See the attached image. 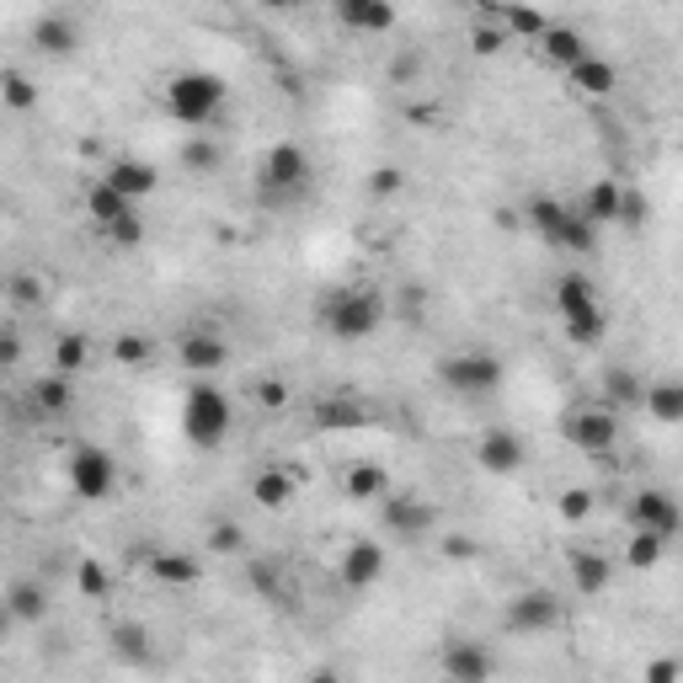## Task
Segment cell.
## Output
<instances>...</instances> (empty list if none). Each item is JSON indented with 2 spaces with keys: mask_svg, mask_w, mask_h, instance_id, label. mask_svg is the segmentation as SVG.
I'll return each instance as SVG.
<instances>
[{
  "mask_svg": "<svg viewBox=\"0 0 683 683\" xmlns=\"http://www.w3.org/2000/svg\"><path fill=\"white\" fill-rule=\"evenodd\" d=\"M523 459H529V448H523V438L513 433V428H492V433H481V443H476V465H481L486 476H518Z\"/></svg>",
  "mask_w": 683,
  "mask_h": 683,
  "instance_id": "9c48e42d",
  "label": "cell"
},
{
  "mask_svg": "<svg viewBox=\"0 0 683 683\" xmlns=\"http://www.w3.org/2000/svg\"><path fill=\"white\" fill-rule=\"evenodd\" d=\"M593 507H598V497H593L587 486H571V492H560V497H556V513L566 518V523H587V518H593Z\"/></svg>",
  "mask_w": 683,
  "mask_h": 683,
  "instance_id": "ab89813d",
  "label": "cell"
},
{
  "mask_svg": "<svg viewBox=\"0 0 683 683\" xmlns=\"http://www.w3.org/2000/svg\"><path fill=\"white\" fill-rule=\"evenodd\" d=\"M556 624H560V604L556 593H545V587H529V593H518L507 604V630L513 635H545Z\"/></svg>",
  "mask_w": 683,
  "mask_h": 683,
  "instance_id": "52a82bcc",
  "label": "cell"
},
{
  "mask_svg": "<svg viewBox=\"0 0 683 683\" xmlns=\"http://www.w3.org/2000/svg\"><path fill=\"white\" fill-rule=\"evenodd\" d=\"M331 5H337V22H342V27H347V33H353V27H358V16H364V5H369V0H331Z\"/></svg>",
  "mask_w": 683,
  "mask_h": 683,
  "instance_id": "db71d44e",
  "label": "cell"
},
{
  "mask_svg": "<svg viewBox=\"0 0 683 683\" xmlns=\"http://www.w3.org/2000/svg\"><path fill=\"white\" fill-rule=\"evenodd\" d=\"M604 337H609V315L598 311V305L566 315V342H571V347H598Z\"/></svg>",
  "mask_w": 683,
  "mask_h": 683,
  "instance_id": "83f0119b",
  "label": "cell"
},
{
  "mask_svg": "<svg viewBox=\"0 0 683 683\" xmlns=\"http://www.w3.org/2000/svg\"><path fill=\"white\" fill-rule=\"evenodd\" d=\"M150 353H155V342H150L144 331H124V337L113 342V358H118L124 369H139V364H150Z\"/></svg>",
  "mask_w": 683,
  "mask_h": 683,
  "instance_id": "74e56055",
  "label": "cell"
},
{
  "mask_svg": "<svg viewBox=\"0 0 683 683\" xmlns=\"http://www.w3.org/2000/svg\"><path fill=\"white\" fill-rule=\"evenodd\" d=\"M102 230H107V241H113L118 251H134L139 241H144V219H139L134 208H124V214H118L113 225H102Z\"/></svg>",
  "mask_w": 683,
  "mask_h": 683,
  "instance_id": "f35d334b",
  "label": "cell"
},
{
  "mask_svg": "<svg viewBox=\"0 0 683 683\" xmlns=\"http://www.w3.org/2000/svg\"><path fill=\"white\" fill-rule=\"evenodd\" d=\"M251 587H262V593H278V577H273V566H251Z\"/></svg>",
  "mask_w": 683,
  "mask_h": 683,
  "instance_id": "9f6ffc18",
  "label": "cell"
},
{
  "mask_svg": "<svg viewBox=\"0 0 683 683\" xmlns=\"http://www.w3.org/2000/svg\"><path fill=\"white\" fill-rule=\"evenodd\" d=\"M256 5H267V11H289L294 0H256Z\"/></svg>",
  "mask_w": 683,
  "mask_h": 683,
  "instance_id": "680465c9",
  "label": "cell"
},
{
  "mask_svg": "<svg viewBox=\"0 0 683 683\" xmlns=\"http://www.w3.org/2000/svg\"><path fill=\"white\" fill-rule=\"evenodd\" d=\"M560 219H566V203H560V198H534V203H529V225H534L545 241H556Z\"/></svg>",
  "mask_w": 683,
  "mask_h": 683,
  "instance_id": "8d00e7d4",
  "label": "cell"
},
{
  "mask_svg": "<svg viewBox=\"0 0 683 683\" xmlns=\"http://www.w3.org/2000/svg\"><path fill=\"white\" fill-rule=\"evenodd\" d=\"M0 208H5V198H0Z\"/></svg>",
  "mask_w": 683,
  "mask_h": 683,
  "instance_id": "94428289",
  "label": "cell"
},
{
  "mask_svg": "<svg viewBox=\"0 0 683 683\" xmlns=\"http://www.w3.org/2000/svg\"><path fill=\"white\" fill-rule=\"evenodd\" d=\"M556 315L566 320V315L587 311V305H598V289H593V278L587 273H566V278H556Z\"/></svg>",
  "mask_w": 683,
  "mask_h": 683,
  "instance_id": "603a6c76",
  "label": "cell"
},
{
  "mask_svg": "<svg viewBox=\"0 0 683 683\" xmlns=\"http://www.w3.org/2000/svg\"><path fill=\"white\" fill-rule=\"evenodd\" d=\"M177 358H182L187 374H219L230 364V347H225L214 331H187L182 347H177Z\"/></svg>",
  "mask_w": 683,
  "mask_h": 683,
  "instance_id": "9a60e30c",
  "label": "cell"
},
{
  "mask_svg": "<svg viewBox=\"0 0 683 683\" xmlns=\"http://www.w3.org/2000/svg\"><path fill=\"white\" fill-rule=\"evenodd\" d=\"M630 523L635 529H652V534H662V540H673L683 529V513H679V502L668 497V492H641V497H630Z\"/></svg>",
  "mask_w": 683,
  "mask_h": 683,
  "instance_id": "30bf717a",
  "label": "cell"
},
{
  "mask_svg": "<svg viewBox=\"0 0 683 683\" xmlns=\"http://www.w3.org/2000/svg\"><path fill=\"white\" fill-rule=\"evenodd\" d=\"M182 166L187 172H219V144L208 134H192L182 144Z\"/></svg>",
  "mask_w": 683,
  "mask_h": 683,
  "instance_id": "e575fe53",
  "label": "cell"
},
{
  "mask_svg": "<svg viewBox=\"0 0 683 683\" xmlns=\"http://www.w3.org/2000/svg\"><path fill=\"white\" fill-rule=\"evenodd\" d=\"M384 545L379 540H353L347 551H342V587H353V593H364V587H374L379 577H384Z\"/></svg>",
  "mask_w": 683,
  "mask_h": 683,
  "instance_id": "8fae6325",
  "label": "cell"
},
{
  "mask_svg": "<svg viewBox=\"0 0 683 683\" xmlns=\"http://www.w3.org/2000/svg\"><path fill=\"white\" fill-rule=\"evenodd\" d=\"M604 384H609V401H615V406H641V390H646V384H641L630 369H609Z\"/></svg>",
  "mask_w": 683,
  "mask_h": 683,
  "instance_id": "f6af8a7d",
  "label": "cell"
},
{
  "mask_svg": "<svg viewBox=\"0 0 683 683\" xmlns=\"http://www.w3.org/2000/svg\"><path fill=\"white\" fill-rule=\"evenodd\" d=\"M417 69H422V54H401V60H395V80L406 86V80H412Z\"/></svg>",
  "mask_w": 683,
  "mask_h": 683,
  "instance_id": "6f0895ef",
  "label": "cell"
},
{
  "mask_svg": "<svg viewBox=\"0 0 683 683\" xmlns=\"http://www.w3.org/2000/svg\"><path fill=\"white\" fill-rule=\"evenodd\" d=\"M294 492H300V476H294L289 465H262V470L251 476V502H256V507H267V513L289 507Z\"/></svg>",
  "mask_w": 683,
  "mask_h": 683,
  "instance_id": "7c38bea8",
  "label": "cell"
},
{
  "mask_svg": "<svg viewBox=\"0 0 683 683\" xmlns=\"http://www.w3.org/2000/svg\"><path fill=\"white\" fill-rule=\"evenodd\" d=\"M438 379L454 395H492L502 384V358H492V353H454V358L438 364Z\"/></svg>",
  "mask_w": 683,
  "mask_h": 683,
  "instance_id": "8992f818",
  "label": "cell"
},
{
  "mask_svg": "<svg viewBox=\"0 0 683 683\" xmlns=\"http://www.w3.org/2000/svg\"><path fill=\"white\" fill-rule=\"evenodd\" d=\"M241 545H246V540H241L236 523H214V529H208V551H214V556H236Z\"/></svg>",
  "mask_w": 683,
  "mask_h": 683,
  "instance_id": "c3c4849f",
  "label": "cell"
},
{
  "mask_svg": "<svg viewBox=\"0 0 683 683\" xmlns=\"http://www.w3.org/2000/svg\"><path fill=\"white\" fill-rule=\"evenodd\" d=\"M236 428V412H230V395L219 384H192L182 401V438L192 448H219Z\"/></svg>",
  "mask_w": 683,
  "mask_h": 683,
  "instance_id": "6da1fadb",
  "label": "cell"
},
{
  "mask_svg": "<svg viewBox=\"0 0 683 683\" xmlns=\"http://www.w3.org/2000/svg\"><path fill=\"white\" fill-rule=\"evenodd\" d=\"M150 577L166 582V587H192V582L203 577V566L192 556H177V551H172V556H150Z\"/></svg>",
  "mask_w": 683,
  "mask_h": 683,
  "instance_id": "f546056e",
  "label": "cell"
},
{
  "mask_svg": "<svg viewBox=\"0 0 683 683\" xmlns=\"http://www.w3.org/2000/svg\"><path fill=\"white\" fill-rule=\"evenodd\" d=\"M124 208H139V203H128L118 187H107V182H91V187H86V214H91L97 225H113Z\"/></svg>",
  "mask_w": 683,
  "mask_h": 683,
  "instance_id": "4dcf8cb0",
  "label": "cell"
},
{
  "mask_svg": "<svg viewBox=\"0 0 683 683\" xmlns=\"http://www.w3.org/2000/svg\"><path fill=\"white\" fill-rule=\"evenodd\" d=\"M560 433L571 438V443H577L582 454H593V459H598V454H609V448H615V438H620V422H615V412L582 406V412H571V417H566V428H560Z\"/></svg>",
  "mask_w": 683,
  "mask_h": 683,
  "instance_id": "ba28073f",
  "label": "cell"
},
{
  "mask_svg": "<svg viewBox=\"0 0 683 683\" xmlns=\"http://www.w3.org/2000/svg\"><path fill=\"white\" fill-rule=\"evenodd\" d=\"M390 27H395V5H390V0H369L353 33H369V38H379V33H390Z\"/></svg>",
  "mask_w": 683,
  "mask_h": 683,
  "instance_id": "bcb514c9",
  "label": "cell"
},
{
  "mask_svg": "<svg viewBox=\"0 0 683 683\" xmlns=\"http://www.w3.org/2000/svg\"><path fill=\"white\" fill-rule=\"evenodd\" d=\"M443 673L454 683H486L492 679V652L476 646V641H448L443 652Z\"/></svg>",
  "mask_w": 683,
  "mask_h": 683,
  "instance_id": "5bb4252c",
  "label": "cell"
},
{
  "mask_svg": "<svg viewBox=\"0 0 683 683\" xmlns=\"http://www.w3.org/2000/svg\"><path fill=\"white\" fill-rule=\"evenodd\" d=\"M566 75H571V91H582V97H609L620 86V69L598 54H582L577 64H566Z\"/></svg>",
  "mask_w": 683,
  "mask_h": 683,
  "instance_id": "ac0fdd59",
  "label": "cell"
},
{
  "mask_svg": "<svg viewBox=\"0 0 683 683\" xmlns=\"http://www.w3.org/2000/svg\"><path fill=\"white\" fill-rule=\"evenodd\" d=\"M507 43H513V38H507V27H502V22H481V27L470 33V49H476L481 60H497Z\"/></svg>",
  "mask_w": 683,
  "mask_h": 683,
  "instance_id": "7bdbcfd3",
  "label": "cell"
},
{
  "mask_svg": "<svg viewBox=\"0 0 683 683\" xmlns=\"http://www.w3.org/2000/svg\"><path fill=\"white\" fill-rule=\"evenodd\" d=\"M5 615L22 620V624H38L49 615V593H43L38 582H16V587L5 593Z\"/></svg>",
  "mask_w": 683,
  "mask_h": 683,
  "instance_id": "4316f807",
  "label": "cell"
},
{
  "mask_svg": "<svg viewBox=\"0 0 683 683\" xmlns=\"http://www.w3.org/2000/svg\"><path fill=\"white\" fill-rule=\"evenodd\" d=\"M540 54L556 64V69H566V64H577L587 54V38H582L577 27H556V22H551V27L540 33Z\"/></svg>",
  "mask_w": 683,
  "mask_h": 683,
  "instance_id": "44dd1931",
  "label": "cell"
},
{
  "mask_svg": "<svg viewBox=\"0 0 683 683\" xmlns=\"http://www.w3.org/2000/svg\"><path fill=\"white\" fill-rule=\"evenodd\" d=\"M443 556L448 560H476L481 556V545H476L470 534H448V540H443Z\"/></svg>",
  "mask_w": 683,
  "mask_h": 683,
  "instance_id": "816d5d0a",
  "label": "cell"
},
{
  "mask_svg": "<svg viewBox=\"0 0 683 683\" xmlns=\"http://www.w3.org/2000/svg\"><path fill=\"white\" fill-rule=\"evenodd\" d=\"M384 492H390V476H384V465H374V459L347 465V497H353V502H379Z\"/></svg>",
  "mask_w": 683,
  "mask_h": 683,
  "instance_id": "484cf974",
  "label": "cell"
},
{
  "mask_svg": "<svg viewBox=\"0 0 683 683\" xmlns=\"http://www.w3.org/2000/svg\"><path fill=\"white\" fill-rule=\"evenodd\" d=\"M401 187H406V172H401V166H379L369 177V198H395Z\"/></svg>",
  "mask_w": 683,
  "mask_h": 683,
  "instance_id": "681fc988",
  "label": "cell"
},
{
  "mask_svg": "<svg viewBox=\"0 0 683 683\" xmlns=\"http://www.w3.org/2000/svg\"><path fill=\"white\" fill-rule=\"evenodd\" d=\"M679 673H683L679 662H673V657H662V662H652V668H646V683H673Z\"/></svg>",
  "mask_w": 683,
  "mask_h": 683,
  "instance_id": "11a10c76",
  "label": "cell"
},
{
  "mask_svg": "<svg viewBox=\"0 0 683 683\" xmlns=\"http://www.w3.org/2000/svg\"><path fill=\"white\" fill-rule=\"evenodd\" d=\"M256 182L267 198H289V192H300V187L311 182V155H305V144H294V139H278L267 155H262V172H256Z\"/></svg>",
  "mask_w": 683,
  "mask_h": 683,
  "instance_id": "5b68a950",
  "label": "cell"
},
{
  "mask_svg": "<svg viewBox=\"0 0 683 683\" xmlns=\"http://www.w3.org/2000/svg\"><path fill=\"white\" fill-rule=\"evenodd\" d=\"M551 246L587 256V251L598 246V225H593V219H582L577 208H566V219H560V230H556V241H551Z\"/></svg>",
  "mask_w": 683,
  "mask_h": 683,
  "instance_id": "f1b7e54d",
  "label": "cell"
},
{
  "mask_svg": "<svg viewBox=\"0 0 683 683\" xmlns=\"http://www.w3.org/2000/svg\"><path fill=\"white\" fill-rule=\"evenodd\" d=\"M43 102V86L33 80V75H22V69H5L0 75V107H11V113H33Z\"/></svg>",
  "mask_w": 683,
  "mask_h": 683,
  "instance_id": "cb8c5ba5",
  "label": "cell"
},
{
  "mask_svg": "<svg viewBox=\"0 0 683 683\" xmlns=\"http://www.w3.org/2000/svg\"><path fill=\"white\" fill-rule=\"evenodd\" d=\"M502 27H507V38H540L551 22L534 11V5H507V16H502Z\"/></svg>",
  "mask_w": 683,
  "mask_h": 683,
  "instance_id": "d590c367",
  "label": "cell"
},
{
  "mask_svg": "<svg viewBox=\"0 0 683 683\" xmlns=\"http://www.w3.org/2000/svg\"><path fill=\"white\" fill-rule=\"evenodd\" d=\"M5 300H11L16 311H38V305H43V278H38V273L5 278Z\"/></svg>",
  "mask_w": 683,
  "mask_h": 683,
  "instance_id": "836d02e7",
  "label": "cell"
},
{
  "mask_svg": "<svg viewBox=\"0 0 683 683\" xmlns=\"http://www.w3.org/2000/svg\"><path fill=\"white\" fill-rule=\"evenodd\" d=\"M113 646H118V657H128V662H144V657H150L144 624H118V630H113Z\"/></svg>",
  "mask_w": 683,
  "mask_h": 683,
  "instance_id": "ee69618b",
  "label": "cell"
},
{
  "mask_svg": "<svg viewBox=\"0 0 683 683\" xmlns=\"http://www.w3.org/2000/svg\"><path fill=\"white\" fill-rule=\"evenodd\" d=\"M384 523L395 529V534H406V540H417V534H428L438 523V507L433 502H417V497H390L384 492Z\"/></svg>",
  "mask_w": 683,
  "mask_h": 683,
  "instance_id": "4fadbf2b",
  "label": "cell"
},
{
  "mask_svg": "<svg viewBox=\"0 0 683 683\" xmlns=\"http://www.w3.org/2000/svg\"><path fill=\"white\" fill-rule=\"evenodd\" d=\"M75 587H80V593H86V598H107V587H113V577H107V566H102V560H80V566H75Z\"/></svg>",
  "mask_w": 683,
  "mask_h": 683,
  "instance_id": "60d3db41",
  "label": "cell"
},
{
  "mask_svg": "<svg viewBox=\"0 0 683 683\" xmlns=\"http://www.w3.org/2000/svg\"><path fill=\"white\" fill-rule=\"evenodd\" d=\"M609 577H615V566L604 556H593V551H571V587L582 593V598H598L604 587H609Z\"/></svg>",
  "mask_w": 683,
  "mask_h": 683,
  "instance_id": "ffe728a7",
  "label": "cell"
},
{
  "mask_svg": "<svg viewBox=\"0 0 683 683\" xmlns=\"http://www.w3.org/2000/svg\"><path fill=\"white\" fill-rule=\"evenodd\" d=\"M620 192L624 187L620 182H593L587 192H582V219H593V225H615L620 219Z\"/></svg>",
  "mask_w": 683,
  "mask_h": 683,
  "instance_id": "d4e9b609",
  "label": "cell"
},
{
  "mask_svg": "<svg viewBox=\"0 0 683 683\" xmlns=\"http://www.w3.org/2000/svg\"><path fill=\"white\" fill-rule=\"evenodd\" d=\"M33 43H38V54H49V60H69V54L80 49V27H75L69 16H38V22H33Z\"/></svg>",
  "mask_w": 683,
  "mask_h": 683,
  "instance_id": "e0dca14e",
  "label": "cell"
},
{
  "mask_svg": "<svg viewBox=\"0 0 683 683\" xmlns=\"http://www.w3.org/2000/svg\"><path fill=\"white\" fill-rule=\"evenodd\" d=\"M69 401H75V384H69V374H60V369L33 384V412H38V417H64Z\"/></svg>",
  "mask_w": 683,
  "mask_h": 683,
  "instance_id": "7402d4cb",
  "label": "cell"
},
{
  "mask_svg": "<svg viewBox=\"0 0 683 683\" xmlns=\"http://www.w3.org/2000/svg\"><path fill=\"white\" fill-rule=\"evenodd\" d=\"M64 470H69V492L86 502L113 497V486H118V465H113V454L102 443H75Z\"/></svg>",
  "mask_w": 683,
  "mask_h": 683,
  "instance_id": "277c9868",
  "label": "cell"
},
{
  "mask_svg": "<svg viewBox=\"0 0 683 683\" xmlns=\"http://www.w3.org/2000/svg\"><path fill=\"white\" fill-rule=\"evenodd\" d=\"M641 406H646L662 428H679L683 422V384L679 379H657V384H646V390H641Z\"/></svg>",
  "mask_w": 683,
  "mask_h": 683,
  "instance_id": "d6986e66",
  "label": "cell"
},
{
  "mask_svg": "<svg viewBox=\"0 0 683 683\" xmlns=\"http://www.w3.org/2000/svg\"><path fill=\"white\" fill-rule=\"evenodd\" d=\"M225 107V80L214 75V69H182V75H172V86H166V113L187 128H203L214 124V113Z\"/></svg>",
  "mask_w": 683,
  "mask_h": 683,
  "instance_id": "7a4b0ae2",
  "label": "cell"
},
{
  "mask_svg": "<svg viewBox=\"0 0 683 683\" xmlns=\"http://www.w3.org/2000/svg\"><path fill=\"white\" fill-rule=\"evenodd\" d=\"M315 422H320V428H364V406H353V401H326V406L315 412Z\"/></svg>",
  "mask_w": 683,
  "mask_h": 683,
  "instance_id": "b9f144b4",
  "label": "cell"
},
{
  "mask_svg": "<svg viewBox=\"0 0 683 683\" xmlns=\"http://www.w3.org/2000/svg\"><path fill=\"white\" fill-rule=\"evenodd\" d=\"M379 320H384V305H379L374 289H347L326 305V326H331L337 342H364L379 331Z\"/></svg>",
  "mask_w": 683,
  "mask_h": 683,
  "instance_id": "3957f363",
  "label": "cell"
},
{
  "mask_svg": "<svg viewBox=\"0 0 683 683\" xmlns=\"http://www.w3.org/2000/svg\"><path fill=\"white\" fill-rule=\"evenodd\" d=\"M251 395H256V406H267V412H283V406H289V384H283L278 374H262V379L251 384Z\"/></svg>",
  "mask_w": 683,
  "mask_h": 683,
  "instance_id": "7dc6e473",
  "label": "cell"
},
{
  "mask_svg": "<svg viewBox=\"0 0 683 683\" xmlns=\"http://www.w3.org/2000/svg\"><path fill=\"white\" fill-rule=\"evenodd\" d=\"M16 358H22V337L5 326V331H0V369H11Z\"/></svg>",
  "mask_w": 683,
  "mask_h": 683,
  "instance_id": "f5cc1de1",
  "label": "cell"
},
{
  "mask_svg": "<svg viewBox=\"0 0 683 683\" xmlns=\"http://www.w3.org/2000/svg\"><path fill=\"white\" fill-rule=\"evenodd\" d=\"M646 214H652V203L641 192H620V225H646Z\"/></svg>",
  "mask_w": 683,
  "mask_h": 683,
  "instance_id": "f907efd6",
  "label": "cell"
},
{
  "mask_svg": "<svg viewBox=\"0 0 683 683\" xmlns=\"http://www.w3.org/2000/svg\"><path fill=\"white\" fill-rule=\"evenodd\" d=\"M5 630H11V615H5V604H0V641H5Z\"/></svg>",
  "mask_w": 683,
  "mask_h": 683,
  "instance_id": "91938a15",
  "label": "cell"
},
{
  "mask_svg": "<svg viewBox=\"0 0 683 683\" xmlns=\"http://www.w3.org/2000/svg\"><path fill=\"white\" fill-rule=\"evenodd\" d=\"M662 545H668L662 534H652V529H635V534H630V545H624V560H630L635 571H652V566L662 560Z\"/></svg>",
  "mask_w": 683,
  "mask_h": 683,
  "instance_id": "d6a6232c",
  "label": "cell"
},
{
  "mask_svg": "<svg viewBox=\"0 0 683 683\" xmlns=\"http://www.w3.org/2000/svg\"><path fill=\"white\" fill-rule=\"evenodd\" d=\"M102 182L118 187L128 203H144V198H150V192L161 187V172H155L150 161H128V155H124V161H113V166L102 172Z\"/></svg>",
  "mask_w": 683,
  "mask_h": 683,
  "instance_id": "2e32d148",
  "label": "cell"
},
{
  "mask_svg": "<svg viewBox=\"0 0 683 683\" xmlns=\"http://www.w3.org/2000/svg\"><path fill=\"white\" fill-rule=\"evenodd\" d=\"M86 364H91V342H86V337H75V331H64L60 342H54V369L75 379Z\"/></svg>",
  "mask_w": 683,
  "mask_h": 683,
  "instance_id": "1f68e13d",
  "label": "cell"
}]
</instances>
